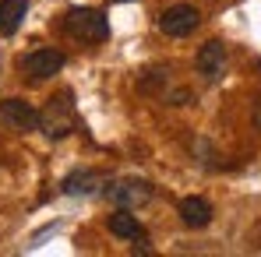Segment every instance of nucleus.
Returning a JSON list of instances; mask_svg holds the SVG:
<instances>
[{
	"mask_svg": "<svg viewBox=\"0 0 261 257\" xmlns=\"http://www.w3.org/2000/svg\"><path fill=\"white\" fill-rule=\"evenodd\" d=\"M95 187H106V173H99V169H74L71 176H64V183H60V190L71 194V197H78V194H92Z\"/></svg>",
	"mask_w": 261,
	"mask_h": 257,
	"instance_id": "nucleus-9",
	"label": "nucleus"
},
{
	"mask_svg": "<svg viewBox=\"0 0 261 257\" xmlns=\"http://www.w3.org/2000/svg\"><path fill=\"white\" fill-rule=\"evenodd\" d=\"M106 197L117 208H141V205L152 201V183L148 180H138V176L113 180V183H106Z\"/></svg>",
	"mask_w": 261,
	"mask_h": 257,
	"instance_id": "nucleus-3",
	"label": "nucleus"
},
{
	"mask_svg": "<svg viewBox=\"0 0 261 257\" xmlns=\"http://www.w3.org/2000/svg\"><path fill=\"white\" fill-rule=\"evenodd\" d=\"M0 124L11 127V130L29 134V130L39 127V109L29 106L25 99H4V102H0Z\"/></svg>",
	"mask_w": 261,
	"mask_h": 257,
	"instance_id": "nucleus-6",
	"label": "nucleus"
},
{
	"mask_svg": "<svg viewBox=\"0 0 261 257\" xmlns=\"http://www.w3.org/2000/svg\"><path fill=\"white\" fill-rule=\"evenodd\" d=\"M29 14V0H0V36H14Z\"/></svg>",
	"mask_w": 261,
	"mask_h": 257,
	"instance_id": "nucleus-11",
	"label": "nucleus"
},
{
	"mask_svg": "<svg viewBox=\"0 0 261 257\" xmlns=\"http://www.w3.org/2000/svg\"><path fill=\"white\" fill-rule=\"evenodd\" d=\"M64 64H67V56H64L60 49H32V53L21 56L18 67H21L32 81H43V78H53Z\"/></svg>",
	"mask_w": 261,
	"mask_h": 257,
	"instance_id": "nucleus-5",
	"label": "nucleus"
},
{
	"mask_svg": "<svg viewBox=\"0 0 261 257\" xmlns=\"http://www.w3.org/2000/svg\"><path fill=\"white\" fill-rule=\"evenodd\" d=\"M39 130H43L46 137H53V141H60V137H67V134L78 130V109H74L71 88H64V92H57V95L46 99V106L39 109Z\"/></svg>",
	"mask_w": 261,
	"mask_h": 257,
	"instance_id": "nucleus-1",
	"label": "nucleus"
},
{
	"mask_svg": "<svg viewBox=\"0 0 261 257\" xmlns=\"http://www.w3.org/2000/svg\"><path fill=\"white\" fill-rule=\"evenodd\" d=\"M110 233L120 240H145V225L138 222V215H130V208H120L110 215Z\"/></svg>",
	"mask_w": 261,
	"mask_h": 257,
	"instance_id": "nucleus-10",
	"label": "nucleus"
},
{
	"mask_svg": "<svg viewBox=\"0 0 261 257\" xmlns=\"http://www.w3.org/2000/svg\"><path fill=\"white\" fill-rule=\"evenodd\" d=\"M198 74L208 81V85H216L222 81V74H226V46L219 43V39H208V43L198 49Z\"/></svg>",
	"mask_w": 261,
	"mask_h": 257,
	"instance_id": "nucleus-7",
	"label": "nucleus"
},
{
	"mask_svg": "<svg viewBox=\"0 0 261 257\" xmlns=\"http://www.w3.org/2000/svg\"><path fill=\"white\" fill-rule=\"evenodd\" d=\"M64 28L71 39H82V43H106L110 39V21L102 11H92V7H71L64 14Z\"/></svg>",
	"mask_w": 261,
	"mask_h": 257,
	"instance_id": "nucleus-2",
	"label": "nucleus"
},
{
	"mask_svg": "<svg viewBox=\"0 0 261 257\" xmlns=\"http://www.w3.org/2000/svg\"><path fill=\"white\" fill-rule=\"evenodd\" d=\"M198 25H201V14H198V7H191V4H173V7H166V11L159 14V28H163L166 36H173V39L191 36Z\"/></svg>",
	"mask_w": 261,
	"mask_h": 257,
	"instance_id": "nucleus-4",
	"label": "nucleus"
},
{
	"mask_svg": "<svg viewBox=\"0 0 261 257\" xmlns=\"http://www.w3.org/2000/svg\"><path fill=\"white\" fill-rule=\"evenodd\" d=\"M117 4H127V0H117Z\"/></svg>",
	"mask_w": 261,
	"mask_h": 257,
	"instance_id": "nucleus-12",
	"label": "nucleus"
},
{
	"mask_svg": "<svg viewBox=\"0 0 261 257\" xmlns=\"http://www.w3.org/2000/svg\"><path fill=\"white\" fill-rule=\"evenodd\" d=\"M176 212H180V222L191 225V229H205V225L212 222V215H216L212 205H208L205 197H198V194H194V197H184V201L176 205Z\"/></svg>",
	"mask_w": 261,
	"mask_h": 257,
	"instance_id": "nucleus-8",
	"label": "nucleus"
}]
</instances>
